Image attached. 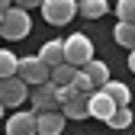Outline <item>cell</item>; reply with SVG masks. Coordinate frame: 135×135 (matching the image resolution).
I'll return each mask as SVG.
<instances>
[{
  "mask_svg": "<svg viewBox=\"0 0 135 135\" xmlns=\"http://www.w3.org/2000/svg\"><path fill=\"white\" fill-rule=\"evenodd\" d=\"M29 32H32L29 10H23V7H10V10L3 13V20H0V36L10 39V42H16V39H26Z\"/></svg>",
  "mask_w": 135,
  "mask_h": 135,
  "instance_id": "6da1fadb",
  "label": "cell"
},
{
  "mask_svg": "<svg viewBox=\"0 0 135 135\" xmlns=\"http://www.w3.org/2000/svg\"><path fill=\"white\" fill-rule=\"evenodd\" d=\"M93 58V42L84 36V32H74V36L64 39V61L74 64V68H84Z\"/></svg>",
  "mask_w": 135,
  "mask_h": 135,
  "instance_id": "7a4b0ae2",
  "label": "cell"
},
{
  "mask_svg": "<svg viewBox=\"0 0 135 135\" xmlns=\"http://www.w3.org/2000/svg\"><path fill=\"white\" fill-rule=\"evenodd\" d=\"M39 10L48 26H68L77 13V0H42Z\"/></svg>",
  "mask_w": 135,
  "mask_h": 135,
  "instance_id": "3957f363",
  "label": "cell"
},
{
  "mask_svg": "<svg viewBox=\"0 0 135 135\" xmlns=\"http://www.w3.org/2000/svg\"><path fill=\"white\" fill-rule=\"evenodd\" d=\"M16 77H23L29 87H39V84H45L48 77H52V68H48V64H45L39 55H26V58H20Z\"/></svg>",
  "mask_w": 135,
  "mask_h": 135,
  "instance_id": "277c9868",
  "label": "cell"
},
{
  "mask_svg": "<svg viewBox=\"0 0 135 135\" xmlns=\"http://www.w3.org/2000/svg\"><path fill=\"white\" fill-rule=\"evenodd\" d=\"M26 87L23 77H3L0 80V103L3 106H23L26 103Z\"/></svg>",
  "mask_w": 135,
  "mask_h": 135,
  "instance_id": "5b68a950",
  "label": "cell"
},
{
  "mask_svg": "<svg viewBox=\"0 0 135 135\" xmlns=\"http://www.w3.org/2000/svg\"><path fill=\"white\" fill-rule=\"evenodd\" d=\"M87 109H90V116H93V119H100V122H106L109 116L116 113V103L109 100V93H106L103 87H97L93 93H87Z\"/></svg>",
  "mask_w": 135,
  "mask_h": 135,
  "instance_id": "8992f818",
  "label": "cell"
},
{
  "mask_svg": "<svg viewBox=\"0 0 135 135\" xmlns=\"http://www.w3.org/2000/svg\"><path fill=\"white\" fill-rule=\"evenodd\" d=\"M64 113L61 109H48V113H36V135H61L64 132Z\"/></svg>",
  "mask_w": 135,
  "mask_h": 135,
  "instance_id": "52a82bcc",
  "label": "cell"
},
{
  "mask_svg": "<svg viewBox=\"0 0 135 135\" xmlns=\"http://www.w3.org/2000/svg\"><path fill=\"white\" fill-rule=\"evenodd\" d=\"M32 113H48V109H58V97H55V84L45 80L32 90Z\"/></svg>",
  "mask_w": 135,
  "mask_h": 135,
  "instance_id": "ba28073f",
  "label": "cell"
},
{
  "mask_svg": "<svg viewBox=\"0 0 135 135\" xmlns=\"http://www.w3.org/2000/svg\"><path fill=\"white\" fill-rule=\"evenodd\" d=\"M7 135H36V113H13L7 119Z\"/></svg>",
  "mask_w": 135,
  "mask_h": 135,
  "instance_id": "9c48e42d",
  "label": "cell"
},
{
  "mask_svg": "<svg viewBox=\"0 0 135 135\" xmlns=\"http://www.w3.org/2000/svg\"><path fill=\"white\" fill-rule=\"evenodd\" d=\"M61 113L64 119H87L90 109H87V93H74L68 103H61Z\"/></svg>",
  "mask_w": 135,
  "mask_h": 135,
  "instance_id": "30bf717a",
  "label": "cell"
},
{
  "mask_svg": "<svg viewBox=\"0 0 135 135\" xmlns=\"http://www.w3.org/2000/svg\"><path fill=\"white\" fill-rule=\"evenodd\" d=\"M39 58L48 64V68H55V64H61L64 61V42H58V39H52V42H45L42 48H39Z\"/></svg>",
  "mask_w": 135,
  "mask_h": 135,
  "instance_id": "8fae6325",
  "label": "cell"
},
{
  "mask_svg": "<svg viewBox=\"0 0 135 135\" xmlns=\"http://www.w3.org/2000/svg\"><path fill=\"white\" fill-rule=\"evenodd\" d=\"M80 71H84V74H87V77L93 80V87H103V84L109 80V68H106L103 61H97V58H90L87 64L80 68Z\"/></svg>",
  "mask_w": 135,
  "mask_h": 135,
  "instance_id": "7c38bea8",
  "label": "cell"
},
{
  "mask_svg": "<svg viewBox=\"0 0 135 135\" xmlns=\"http://www.w3.org/2000/svg\"><path fill=\"white\" fill-rule=\"evenodd\" d=\"M77 13L87 16V20H100V16L109 13V3L106 0H77Z\"/></svg>",
  "mask_w": 135,
  "mask_h": 135,
  "instance_id": "4fadbf2b",
  "label": "cell"
},
{
  "mask_svg": "<svg viewBox=\"0 0 135 135\" xmlns=\"http://www.w3.org/2000/svg\"><path fill=\"white\" fill-rule=\"evenodd\" d=\"M103 90L109 93V100H113L116 106H129V100H132V90L126 87L122 80H106V84H103Z\"/></svg>",
  "mask_w": 135,
  "mask_h": 135,
  "instance_id": "5bb4252c",
  "label": "cell"
},
{
  "mask_svg": "<svg viewBox=\"0 0 135 135\" xmlns=\"http://www.w3.org/2000/svg\"><path fill=\"white\" fill-rule=\"evenodd\" d=\"M74 74H77V68L74 64H68V61H61V64H55L52 68V80L55 87H68V84H74Z\"/></svg>",
  "mask_w": 135,
  "mask_h": 135,
  "instance_id": "9a60e30c",
  "label": "cell"
},
{
  "mask_svg": "<svg viewBox=\"0 0 135 135\" xmlns=\"http://www.w3.org/2000/svg\"><path fill=\"white\" fill-rule=\"evenodd\" d=\"M113 36L122 48H135V23H116Z\"/></svg>",
  "mask_w": 135,
  "mask_h": 135,
  "instance_id": "2e32d148",
  "label": "cell"
},
{
  "mask_svg": "<svg viewBox=\"0 0 135 135\" xmlns=\"http://www.w3.org/2000/svg\"><path fill=\"white\" fill-rule=\"evenodd\" d=\"M16 68H20V58L10 48H0V80L3 77H16Z\"/></svg>",
  "mask_w": 135,
  "mask_h": 135,
  "instance_id": "e0dca14e",
  "label": "cell"
},
{
  "mask_svg": "<svg viewBox=\"0 0 135 135\" xmlns=\"http://www.w3.org/2000/svg\"><path fill=\"white\" fill-rule=\"evenodd\" d=\"M106 126L109 129H129L132 126V109L129 106H116V113L106 119Z\"/></svg>",
  "mask_w": 135,
  "mask_h": 135,
  "instance_id": "ac0fdd59",
  "label": "cell"
},
{
  "mask_svg": "<svg viewBox=\"0 0 135 135\" xmlns=\"http://www.w3.org/2000/svg\"><path fill=\"white\" fill-rule=\"evenodd\" d=\"M116 16H119V23H135V0H119Z\"/></svg>",
  "mask_w": 135,
  "mask_h": 135,
  "instance_id": "d6986e66",
  "label": "cell"
},
{
  "mask_svg": "<svg viewBox=\"0 0 135 135\" xmlns=\"http://www.w3.org/2000/svg\"><path fill=\"white\" fill-rule=\"evenodd\" d=\"M74 90H80V93H93V90H97V87H93V80L84 74L80 68H77V74H74Z\"/></svg>",
  "mask_w": 135,
  "mask_h": 135,
  "instance_id": "ffe728a7",
  "label": "cell"
},
{
  "mask_svg": "<svg viewBox=\"0 0 135 135\" xmlns=\"http://www.w3.org/2000/svg\"><path fill=\"white\" fill-rule=\"evenodd\" d=\"M13 7H23V10H32V7H42V0H13Z\"/></svg>",
  "mask_w": 135,
  "mask_h": 135,
  "instance_id": "44dd1931",
  "label": "cell"
},
{
  "mask_svg": "<svg viewBox=\"0 0 135 135\" xmlns=\"http://www.w3.org/2000/svg\"><path fill=\"white\" fill-rule=\"evenodd\" d=\"M10 7H13V0H0V16H3V13H7Z\"/></svg>",
  "mask_w": 135,
  "mask_h": 135,
  "instance_id": "7402d4cb",
  "label": "cell"
},
{
  "mask_svg": "<svg viewBox=\"0 0 135 135\" xmlns=\"http://www.w3.org/2000/svg\"><path fill=\"white\" fill-rule=\"evenodd\" d=\"M129 71L135 74V48H132V52H129Z\"/></svg>",
  "mask_w": 135,
  "mask_h": 135,
  "instance_id": "603a6c76",
  "label": "cell"
},
{
  "mask_svg": "<svg viewBox=\"0 0 135 135\" xmlns=\"http://www.w3.org/2000/svg\"><path fill=\"white\" fill-rule=\"evenodd\" d=\"M3 109H7V106H3V103H0V116H3Z\"/></svg>",
  "mask_w": 135,
  "mask_h": 135,
  "instance_id": "cb8c5ba5",
  "label": "cell"
},
{
  "mask_svg": "<svg viewBox=\"0 0 135 135\" xmlns=\"http://www.w3.org/2000/svg\"><path fill=\"white\" fill-rule=\"evenodd\" d=\"M0 20H3V16H0Z\"/></svg>",
  "mask_w": 135,
  "mask_h": 135,
  "instance_id": "d4e9b609",
  "label": "cell"
}]
</instances>
